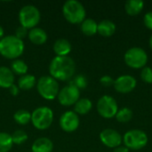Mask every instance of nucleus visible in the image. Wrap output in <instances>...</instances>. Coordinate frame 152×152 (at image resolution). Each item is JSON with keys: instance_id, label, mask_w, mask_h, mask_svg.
<instances>
[{"instance_id": "obj_1", "label": "nucleus", "mask_w": 152, "mask_h": 152, "mask_svg": "<svg viewBox=\"0 0 152 152\" xmlns=\"http://www.w3.org/2000/svg\"><path fill=\"white\" fill-rule=\"evenodd\" d=\"M50 74L56 80L70 79L76 70L75 61L69 56H56L53 59L50 67Z\"/></svg>"}, {"instance_id": "obj_2", "label": "nucleus", "mask_w": 152, "mask_h": 152, "mask_svg": "<svg viewBox=\"0 0 152 152\" xmlns=\"http://www.w3.org/2000/svg\"><path fill=\"white\" fill-rule=\"evenodd\" d=\"M24 51V44L15 36H7L0 40V53L7 59H16Z\"/></svg>"}, {"instance_id": "obj_3", "label": "nucleus", "mask_w": 152, "mask_h": 152, "mask_svg": "<svg viewBox=\"0 0 152 152\" xmlns=\"http://www.w3.org/2000/svg\"><path fill=\"white\" fill-rule=\"evenodd\" d=\"M62 12L65 19L72 23H82L86 18V10L84 5L77 0L67 1L62 7Z\"/></svg>"}, {"instance_id": "obj_4", "label": "nucleus", "mask_w": 152, "mask_h": 152, "mask_svg": "<svg viewBox=\"0 0 152 152\" xmlns=\"http://www.w3.org/2000/svg\"><path fill=\"white\" fill-rule=\"evenodd\" d=\"M39 94L46 100H53L58 96L59 85L56 79L50 76H45L38 79L37 85Z\"/></svg>"}, {"instance_id": "obj_5", "label": "nucleus", "mask_w": 152, "mask_h": 152, "mask_svg": "<svg viewBox=\"0 0 152 152\" xmlns=\"http://www.w3.org/2000/svg\"><path fill=\"white\" fill-rule=\"evenodd\" d=\"M53 120V113L48 107H39L31 114V122L33 126L39 130L49 128Z\"/></svg>"}, {"instance_id": "obj_6", "label": "nucleus", "mask_w": 152, "mask_h": 152, "mask_svg": "<svg viewBox=\"0 0 152 152\" xmlns=\"http://www.w3.org/2000/svg\"><path fill=\"white\" fill-rule=\"evenodd\" d=\"M123 142L129 150L138 151L144 148L148 143V136L146 133L139 129H133L126 132L124 135Z\"/></svg>"}, {"instance_id": "obj_7", "label": "nucleus", "mask_w": 152, "mask_h": 152, "mask_svg": "<svg viewBox=\"0 0 152 152\" xmlns=\"http://www.w3.org/2000/svg\"><path fill=\"white\" fill-rule=\"evenodd\" d=\"M19 20L20 26L28 28H34L40 20V12L34 5H25L19 12Z\"/></svg>"}, {"instance_id": "obj_8", "label": "nucleus", "mask_w": 152, "mask_h": 152, "mask_svg": "<svg viewBox=\"0 0 152 152\" xmlns=\"http://www.w3.org/2000/svg\"><path fill=\"white\" fill-rule=\"evenodd\" d=\"M126 63L134 69H140L146 65L148 61L147 53L141 47H132L125 53Z\"/></svg>"}, {"instance_id": "obj_9", "label": "nucleus", "mask_w": 152, "mask_h": 152, "mask_svg": "<svg viewBox=\"0 0 152 152\" xmlns=\"http://www.w3.org/2000/svg\"><path fill=\"white\" fill-rule=\"evenodd\" d=\"M97 110L98 113L105 118H113L118 110V103L113 97L110 95H103L97 102Z\"/></svg>"}, {"instance_id": "obj_10", "label": "nucleus", "mask_w": 152, "mask_h": 152, "mask_svg": "<svg viewBox=\"0 0 152 152\" xmlns=\"http://www.w3.org/2000/svg\"><path fill=\"white\" fill-rule=\"evenodd\" d=\"M80 93L79 90L73 86H68L62 88L58 94V100L63 106H70L75 104L79 100Z\"/></svg>"}, {"instance_id": "obj_11", "label": "nucleus", "mask_w": 152, "mask_h": 152, "mask_svg": "<svg viewBox=\"0 0 152 152\" xmlns=\"http://www.w3.org/2000/svg\"><path fill=\"white\" fill-rule=\"evenodd\" d=\"M100 139L105 146L114 149L119 147L123 140L121 134L118 131L111 128H107L102 131L100 134Z\"/></svg>"}, {"instance_id": "obj_12", "label": "nucleus", "mask_w": 152, "mask_h": 152, "mask_svg": "<svg viewBox=\"0 0 152 152\" xmlns=\"http://www.w3.org/2000/svg\"><path fill=\"white\" fill-rule=\"evenodd\" d=\"M60 126L62 130L68 133L74 132L79 126V118L76 112L66 111L60 118Z\"/></svg>"}, {"instance_id": "obj_13", "label": "nucleus", "mask_w": 152, "mask_h": 152, "mask_svg": "<svg viewBox=\"0 0 152 152\" xmlns=\"http://www.w3.org/2000/svg\"><path fill=\"white\" fill-rule=\"evenodd\" d=\"M136 79L130 75H123L114 80V88L121 94L132 92L136 86Z\"/></svg>"}, {"instance_id": "obj_14", "label": "nucleus", "mask_w": 152, "mask_h": 152, "mask_svg": "<svg viewBox=\"0 0 152 152\" xmlns=\"http://www.w3.org/2000/svg\"><path fill=\"white\" fill-rule=\"evenodd\" d=\"M14 75L7 67H0V87L9 88L13 85Z\"/></svg>"}, {"instance_id": "obj_15", "label": "nucleus", "mask_w": 152, "mask_h": 152, "mask_svg": "<svg viewBox=\"0 0 152 152\" xmlns=\"http://www.w3.org/2000/svg\"><path fill=\"white\" fill-rule=\"evenodd\" d=\"M53 51L57 56H67L71 51V45L69 40L60 38L53 45Z\"/></svg>"}, {"instance_id": "obj_16", "label": "nucleus", "mask_w": 152, "mask_h": 152, "mask_svg": "<svg viewBox=\"0 0 152 152\" xmlns=\"http://www.w3.org/2000/svg\"><path fill=\"white\" fill-rule=\"evenodd\" d=\"M53 142L48 138H38L32 144V152H52Z\"/></svg>"}, {"instance_id": "obj_17", "label": "nucleus", "mask_w": 152, "mask_h": 152, "mask_svg": "<svg viewBox=\"0 0 152 152\" xmlns=\"http://www.w3.org/2000/svg\"><path fill=\"white\" fill-rule=\"evenodd\" d=\"M28 38L35 45H43L47 40V35L44 29L40 28H34L28 32Z\"/></svg>"}, {"instance_id": "obj_18", "label": "nucleus", "mask_w": 152, "mask_h": 152, "mask_svg": "<svg viewBox=\"0 0 152 152\" xmlns=\"http://www.w3.org/2000/svg\"><path fill=\"white\" fill-rule=\"evenodd\" d=\"M116 31V25L110 20H103L98 24L97 32L103 37H111Z\"/></svg>"}, {"instance_id": "obj_19", "label": "nucleus", "mask_w": 152, "mask_h": 152, "mask_svg": "<svg viewBox=\"0 0 152 152\" xmlns=\"http://www.w3.org/2000/svg\"><path fill=\"white\" fill-rule=\"evenodd\" d=\"M143 6L144 2L142 0H128L125 4L126 12L131 16H135L139 14L143 9Z\"/></svg>"}, {"instance_id": "obj_20", "label": "nucleus", "mask_w": 152, "mask_h": 152, "mask_svg": "<svg viewBox=\"0 0 152 152\" xmlns=\"http://www.w3.org/2000/svg\"><path fill=\"white\" fill-rule=\"evenodd\" d=\"M92 106H93L92 102L89 99H87V98L79 99L75 103V112L77 114H80V115L87 114L91 110Z\"/></svg>"}, {"instance_id": "obj_21", "label": "nucleus", "mask_w": 152, "mask_h": 152, "mask_svg": "<svg viewBox=\"0 0 152 152\" xmlns=\"http://www.w3.org/2000/svg\"><path fill=\"white\" fill-rule=\"evenodd\" d=\"M98 24L93 19H86L81 24V30L86 36H93L97 32Z\"/></svg>"}, {"instance_id": "obj_22", "label": "nucleus", "mask_w": 152, "mask_h": 152, "mask_svg": "<svg viewBox=\"0 0 152 152\" xmlns=\"http://www.w3.org/2000/svg\"><path fill=\"white\" fill-rule=\"evenodd\" d=\"M36 84V77L33 75H23L18 80L19 88L22 90H29L34 87Z\"/></svg>"}, {"instance_id": "obj_23", "label": "nucleus", "mask_w": 152, "mask_h": 152, "mask_svg": "<svg viewBox=\"0 0 152 152\" xmlns=\"http://www.w3.org/2000/svg\"><path fill=\"white\" fill-rule=\"evenodd\" d=\"M12 136L6 133H0V152H8L12 147Z\"/></svg>"}, {"instance_id": "obj_24", "label": "nucleus", "mask_w": 152, "mask_h": 152, "mask_svg": "<svg viewBox=\"0 0 152 152\" xmlns=\"http://www.w3.org/2000/svg\"><path fill=\"white\" fill-rule=\"evenodd\" d=\"M14 120L19 125H27L31 120V114L25 110H19L13 116Z\"/></svg>"}, {"instance_id": "obj_25", "label": "nucleus", "mask_w": 152, "mask_h": 152, "mask_svg": "<svg viewBox=\"0 0 152 152\" xmlns=\"http://www.w3.org/2000/svg\"><path fill=\"white\" fill-rule=\"evenodd\" d=\"M11 70L12 71V73L23 76V75H26V73L28 71V66L21 60H14L12 63Z\"/></svg>"}, {"instance_id": "obj_26", "label": "nucleus", "mask_w": 152, "mask_h": 152, "mask_svg": "<svg viewBox=\"0 0 152 152\" xmlns=\"http://www.w3.org/2000/svg\"><path fill=\"white\" fill-rule=\"evenodd\" d=\"M116 118L120 123H126L130 121L133 118V111L129 108H123L118 110L116 114Z\"/></svg>"}, {"instance_id": "obj_27", "label": "nucleus", "mask_w": 152, "mask_h": 152, "mask_svg": "<svg viewBox=\"0 0 152 152\" xmlns=\"http://www.w3.org/2000/svg\"><path fill=\"white\" fill-rule=\"evenodd\" d=\"M11 136H12V143L18 144V145L24 143L28 140V134L24 131H22V130H17V131H15Z\"/></svg>"}, {"instance_id": "obj_28", "label": "nucleus", "mask_w": 152, "mask_h": 152, "mask_svg": "<svg viewBox=\"0 0 152 152\" xmlns=\"http://www.w3.org/2000/svg\"><path fill=\"white\" fill-rule=\"evenodd\" d=\"M70 86H73L77 87L78 90L79 89H84L87 86V80H86V77H84L82 75H78V76L75 77L70 81Z\"/></svg>"}, {"instance_id": "obj_29", "label": "nucleus", "mask_w": 152, "mask_h": 152, "mask_svg": "<svg viewBox=\"0 0 152 152\" xmlns=\"http://www.w3.org/2000/svg\"><path fill=\"white\" fill-rule=\"evenodd\" d=\"M141 78L142 81L148 84L152 83V69L150 67H144L141 72Z\"/></svg>"}, {"instance_id": "obj_30", "label": "nucleus", "mask_w": 152, "mask_h": 152, "mask_svg": "<svg viewBox=\"0 0 152 152\" xmlns=\"http://www.w3.org/2000/svg\"><path fill=\"white\" fill-rule=\"evenodd\" d=\"M28 35V29L22 26H20L17 28L16 31H15V37L20 38V39H22L24 38L26 36Z\"/></svg>"}, {"instance_id": "obj_31", "label": "nucleus", "mask_w": 152, "mask_h": 152, "mask_svg": "<svg viewBox=\"0 0 152 152\" xmlns=\"http://www.w3.org/2000/svg\"><path fill=\"white\" fill-rule=\"evenodd\" d=\"M100 82H101V84L103 86H106V87L114 85V80L110 76H103V77H102L101 79H100Z\"/></svg>"}, {"instance_id": "obj_32", "label": "nucleus", "mask_w": 152, "mask_h": 152, "mask_svg": "<svg viewBox=\"0 0 152 152\" xmlns=\"http://www.w3.org/2000/svg\"><path fill=\"white\" fill-rule=\"evenodd\" d=\"M143 21H144L145 26H146L148 28H150V29H151L152 30V11L148 12L144 15Z\"/></svg>"}, {"instance_id": "obj_33", "label": "nucleus", "mask_w": 152, "mask_h": 152, "mask_svg": "<svg viewBox=\"0 0 152 152\" xmlns=\"http://www.w3.org/2000/svg\"><path fill=\"white\" fill-rule=\"evenodd\" d=\"M9 91H10V93H11L12 95H14V96H15V95H17L18 93H19V87L13 84L12 86H11L9 87Z\"/></svg>"}, {"instance_id": "obj_34", "label": "nucleus", "mask_w": 152, "mask_h": 152, "mask_svg": "<svg viewBox=\"0 0 152 152\" xmlns=\"http://www.w3.org/2000/svg\"><path fill=\"white\" fill-rule=\"evenodd\" d=\"M113 152H129V150L126 147H118Z\"/></svg>"}, {"instance_id": "obj_35", "label": "nucleus", "mask_w": 152, "mask_h": 152, "mask_svg": "<svg viewBox=\"0 0 152 152\" xmlns=\"http://www.w3.org/2000/svg\"><path fill=\"white\" fill-rule=\"evenodd\" d=\"M3 37H4V29H3V28L0 26V40H1Z\"/></svg>"}, {"instance_id": "obj_36", "label": "nucleus", "mask_w": 152, "mask_h": 152, "mask_svg": "<svg viewBox=\"0 0 152 152\" xmlns=\"http://www.w3.org/2000/svg\"><path fill=\"white\" fill-rule=\"evenodd\" d=\"M150 46H151V48L152 49V35L151 37V38H150Z\"/></svg>"}]
</instances>
